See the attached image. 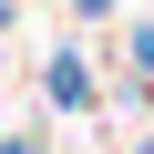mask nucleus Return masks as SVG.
<instances>
[{
    "instance_id": "f257e3e1",
    "label": "nucleus",
    "mask_w": 154,
    "mask_h": 154,
    "mask_svg": "<svg viewBox=\"0 0 154 154\" xmlns=\"http://www.w3.org/2000/svg\"><path fill=\"white\" fill-rule=\"evenodd\" d=\"M51 93H62L72 113H82V103H93V72H82V51H62V62H51Z\"/></svg>"
},
{
    "instance_id": "f03ea898",
    "label": "nucleus",
    "mask_w": 154,
    "mask_h": 154,
    "mask_svg": "<svg viewBox=\"0 0 154 154\" xmlns=\"http://www.w3.org/2000/svg\"><path fill=\"white\" fill-rule=\"evenodd\" d=\"M0 154H41V144H0Z\"/></svg>"
}]
</instances>
